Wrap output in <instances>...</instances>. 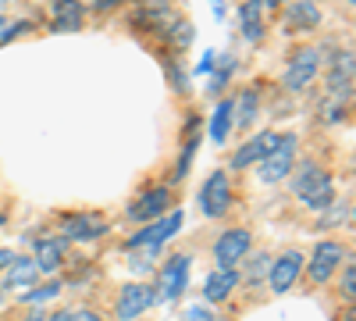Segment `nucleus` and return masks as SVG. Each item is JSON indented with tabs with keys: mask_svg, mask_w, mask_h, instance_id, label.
<instances>
[{
	"mask_svg": "<svg viewBox=\"0 0 356 321\" xmlns=\"http://www.w3.org/2000/svg\"><path fill=\"white\" fill-rule=\"evenodd\" d=\"M292 193L300 196L310 211H324V208H332L335 203V182H332V175L324 171L321 164H303L300 171L292 175Z\"/></svg>",
	"mask_w": 356,
	"mask_h": 321,
	"instance_id": "nucleus-1",
	"label": "nucleus"
},
{
	"mask_svg": "<svg viewBox=\"0 0 356 321\" xmlns=\"http://www.w3.org/2000/svg\"><path fill=\"white\" fill-rule=\"evenodd\" d=\"M189 253H175L168 265L161 268L157 275V285H154V304H171L186 293V282H189Z\"/></svg>",
	"mask_w": 356,
	"mask_h": 321,
	"instance_id": "nucleus-2",
	"label": "nucleus"
},
{
	"mask_svg": "<svg viewBox=\"0 0 356 321\" xmlns=\"http://www.w3.org/2000/svg\"><path fill=\"white\" fill-rule=\"evenodd\" d=\"M178 225H182V211L161 214V218H154V221H146L136 236L125 243V250H150V253H157V250L164 246V240H171L175 232H178Z\"/></svg>",
	"mask_w": 356,
	"mask_h": 321,
	"instance_id": "nucleus-3",
	"label": "nucleus"
},
{
	"mask_svg": "<svg viewBox=\"0 0 356 321\" xmlns=\"http://www.w3.org/2000/svg\"><path fill=\"white\" fill-rule=\"evenodd\" d=\"M292 161H296V136H282V143L267 154L264 161H257V179L264 186H278L289 179L292 171Z\"/></svg>",
	"mask_w": 356,
	"mask_h": 321,
	"instance_id": "nucleus-4",
	"label": "nucleus"
},
{
	"mask_svg": "<svg viewBox=\"0 0 356 321\" xmlns=\"http://www.w3.org/2000/svg\"><path fill=\"white\" fill-rule=\"evenodd\" d=\"M317 72H321V50L317 47H303V50H296L289 57L282 82H285V90L300 93V90H307V86L317 79Z\"/></svg>",
	"mask_w": 356,
	"mask_h": 321,
	"instance_id": "nucleus-5",
	"label": "nucleus"
},
{
	"mask_svg": "<svg viewBox=\"0 0 356 321\" xmlns=\"http://www.w3.org/2000/svg\"><path fill=\"white\" fill-rule=\"evenodd\" d=\"M107 236V218H100L97 211H79V214H65L61 221V240L68 243H93Z\"/></svg>",
	"mask_w": 356,
	"mask_h": 321,
	"instance_id": "nucleus-6",
	"label": "nucleus"
},
{
	"mask_svg": "<svg viewBox=\"0 0 356 321\" xmlns=\"http://www.w3.org/2000/svg\"><path fill=\"white\" fill-rule=\"evenodd\" d=\"M150 307H154V289L143 285V282L122 285V293H118V300H114L118 321H136V318H143Z\"/></svg>",
	"mask_w": 356,
	"mask_h": 321,
	"instance_id": "nucleus-7",
	"label": "nucleus"
},
{
	"mask_svg": "<svg viewBox=\"0 0 356 321\" xmlns=\"http://www.w3.org/2000/svg\"><path fill=\"white\" fill-rule=\"evenodd\" d=\"M342 265V243H335V240H321L317 246H314V253H310V260L303 265V272L310 275V282H328L332 275H335V268Z\"/></svg>",
	"mask_w": 356,
	"mask_h": 321,
	"instance_id": "nucleus-8",
	"label": "nucleus"
},
{
	"mask_svg": "<svg viewBox=\"0 0 356 321\" xmlns=\"http://www.w3.org/2000/svg\"><path fill=\"white\" fill-rule=\"evenodd\" d=\"M303 265H307V260H303L300 250H285L278 260H271V268H267V282H271L275 297H285L289 289L296 285V279H300Z\"/></svg>",
	"mask_w": 356,
	"mask_h": 321,
	"instance_id": "nucleus-9",
	"label": "nucleus"
},
{
	"mask_svg": "<svg viewBox=\"0 0 356 321\" xmlns=\"http://www.w3.org/2000/svg\"><path fill=\"white\" fill-rule=\"evenodd\" d=\"M232 203V186H228V175L225 171H214L211 179L200 186V211L207 218H221Z\"/></svg>",
	"mask_w": 356,
	"mask_h": 321,
	"instance_id": "nucleus-10",
	"label": "nucleus"
},
{
	"mask_svg": "<svg viewBox=\"0 0 356 321\" xmlns=\"http://www.w3.org/2000/svg\"><path fill=\"white\" fill-rule=\"evenodd\" d=\"M250 243H253V236H250L246 228H228V232H221L218 243H214L218 268H235V265H239V260L250 253Z\"/></svg>",
	"mask_w": 356,
	"mask_h": 321,
	"instance_id": "nucleus-11",
	"label": "nucleus"
},
{
	"mask_svg": "<svg viewBox=\"0 0 356 321\" xmlns=\"http://www.w3.org/2000/svg\"><path fill=\"white\" fill-rule=\"evenodd\" d=\"M278 143H282V132H257L250 143H243V147H239V154L232 157V168L239 171V168H250V164L264 161L267 154L278 147Z\"/></svg>",
	"mask_w": 356,
	"mask_h": 321,
	"instance_id": "nucleus-12",
	"label": "nucleus"
},
{
	"mask_svg": "<svg viewBox=\"0 0 356 321\" xmlns=\"http://www.w3.org/2000/svg\"><path fill=\"white\" fill-rule=\"evenodd\" d=\"M168 208H171V189H150V193H143L139 200H132L125 214H129L132 221H154V218H161Z\"/></svg>",
	"mask_w": 356,
	"mask_h": 321,
	"instance_id": "nucleus-13",
	"label": "nucleus"
},
{
	"mask_svg": "<svg viewBox=\"0 0 356 321\" xmlns=\"http://www.w3.org/2000/svg\"><path fill=\"white\" fill-rule=\"evenodd\" d=\"M235 285H239V272H235V268H218V272L207 275V282H203V297H207V304H221V300L232 297V289H235Z\"/></svg>",
	"mask_w": 356,
	"mask_h": 321,
	"instance_id": "nucleus-14",
	"label": "nucleus"
},
{
	"mask_svg": "<svg viewBox=\"0 0 356 321\" xmlns=\"http://www.w3.org/2000/svg\"><path fill=\"white\" fill-rule=\"evenodd\" d=\"M86 22L82 0H54V29L57 33H79Z\"/></svg>",
	"mask_w": 356,
	"mask_h": 321,
	"instance_id": "nucleus-15",
	"label": "nucleus"
},
{
	"mask_svg": "<svg viewBox=\"0 0 356 321\" xmlns=\"http://www.w3.org/2000/svg\"><path fill=\"white\" fill-rule=\"evenodd\" d=\"M317 22H321L317 0H296V4H289V11H285V29H289V33H300V29H314Z\"/></svg>",
	"mask_w": 356,
	"mask_h": 321,
	"instance_id": "nucleus-16",
	"label": "nucleus"
},
{
	"mask_svg": "<svg viewBox=\"0 0 356 321\" xmlns=\"http://www.w3.org/2000/svg\"><path fill=\"white\" fill-rule=\"evenodd\" d=\"M36 279H40L36 260H29V257H11L8 275H4V289H29V285H36Z\"/></svg>",
	"mask_w": 356,
	"mask_h": 321,
	"instance_id": "nucleus-17",
	"label": "nucleus"
},
{
	"mask_svg": "<svg viewBox=\"0 0 356 321\" xmlns=\"http://www.w3.org/2000/svg\"><path fill=\"white\" fill-rule=\"evenodd\" d=\"M61 260H65V240L47 236V240L36 243V268H40V275H54Z\"/></svg>",
	"mask_w": 356,
	"mask_h": 321,
	"instance_id": "nucleus-18",
	"label": "nucleus"
},
{
	"mask_svg": "<svg viewBox=\"0 0 356 321\" xmlns=\"http://www.w3.org/2000/svg\"><path fill=\"white\" fill-rule=\"evenodd\" d=\"M257 111H260V93L257 90H243L239 100L232 104V122L239 125V129H250L253 118H257Z\"/></svg>",
	"mask_w": 356,
	"mask_h": 321,
	"instance_id": "nucleus-19",
	"label": "nucleus"
},
{
	"mask_svg": "<svg viewBox=\"0 0 356 321\" xmlns=\"http://www.w3.org/2000/svg\"><path fill=\"white\" fill-rule=\"evenodd\" d=\"M260 0H246L243 11H239V22H243V36L246 43H260L264 40V22H260Z\"/></svg>",
	"mask_w": 356,
	"mask_h": 321,
	"instance_id": "nucleus-20",
	"label": "nucleus"
},
{
	"mask_svg": "<svg viewBox=\"0 0 356 321\" xmlns=\"http://www.w3.org/2000/svg\"><path fill=\"white\" fill-rule=\"evenodd\" d=\"M228 129H232V104L221 100V104L214 107V118H211V139H214V143H225V139H228Z\"/></svg>",
	"mask_w": 356,
	"mask_h": 321,
	"instance_id": "nucleus-21",
	"label": "nucleus"
},
{
	"mask_svg": "<svg viewBox=\"0 0 356 321\" xmlns=\"http://www.w3.org/2000/svg\"><path fill=\"white\" fill-rule=\"evenodd\" d=\"M57 293H61V282H47V285H29L22 300H25V304H36V307H40V304H47V300H50V297H57Z\"/></svg>",
	"mask_w": 356,
	"mask_h": 321,
	"instance_id": "nucleus-22",
	"label": "nucleus"
},
{
	"mask_svg": "<svg viewBox=\"0 0 356 321\" xmlns=\"http://www.w3.org/2000/svg\"><path fill=\"white\" fill-rule=\"evenodd\" d=\"M196 118H189V132H186V147H182V161H178V175H186L189 171V161L196 154Z\"/></svg>",
	"mask_w": 356,
	"mask_h": 321,
	"instance_id": "nucleus-23",
	"label": "nucleus"
},
{
	"mask_svg": "<svg viewBox=\"0 0 356 321\" xmlns=\"http://www.w3.org/2000/svg\"><path fill=\"white\" fill-rule=\"evenodd\" d=\"M267 268H271V257H267V253H257V257L250 260L246 279H250V282H260V279H267Z\"/></svg>",
	"mask_w": 356,
	"mask_h": 321,
	"instance_id": "nucleus-24",
	"label": "nucleus"
},
{
	"mask_svg": "<svg viewBox=\"0 0 356 321\" xmlns=\"http://www.w3.org/2000/svg\"><path fill=\"white\" fill-rule=\"evenodd\" d=\"M150 260H154L150 250H129V265H132L136 275H146V272H150Z\"/></svg>",
	"mask_w": 356,
	"mask_h": 321,
	"instance_id": "nucleus-25",
	"label": "nucleus"
},
{
	"mask_svg": "<svg viewBox=\"0 0 356 321\" xmlns=\"http://www.w3.org/2000/svg\"><path fill=\"white\" fill-rule=\"evenodd\" d=\"M342 297H346V300L356 297V268H353V260H349L346 272H342Z\"/></svg>",
	"mask_w": 356,
	"mask_h": 321,
	"instance_id": "nucleus-26",
	"label": "nucleus"
},
{
	"mask_svg": "<svg viewBox=\"0 0 356 321\" xmlns=\"http://www.w3.org/2000/svg\"><path fill=\"white\" fill-rule=\"evenodd\" d=\"M68 321H100V314L86 311V307H75V311H68Z\"/></svg>",
	"mask_w": 356,
	"mask_h": 321,
	"instance_id": "nucleus-27",
	"label": "nucleus"
},
{
	"mask_svg": "<svg viewBox=\"0 0 356 321\" xmlns=\"http://www.w3.org/2000/svg\"><path fill=\"white\" fill-rule=\"evenodd\" d=\"M186 321H214V314L207 311V307H189L186 311Z\"/></svg>",
	"mask_w": 356,
	"mask_h": 321,
	"instance_id": "nucleus-28",
	"label": "nucleus"
},
{
	"mask_svg": "<svg viewBox=\"0 0 356 321\" xmlns=\"http://www.w3.org/2000/svg\"><path fill=\"white\" fill-rule=\"evenodd\" d=\"M118 4H122V0H97L93 11H107V8H118Z\"/></svg>",
	"mask_w": 356,
	"mask_h": 321,
	"instance_id": "nucleus-29",
	"label": "nucleus"
},
{
	"mask_svg": "<svg viewBox=\"0 0 356 321\" xmlns=\"http://www.w3.org/2000/svg\"><path fill=\"white\" fill-rule=\"evenodd\" d=\"M211 65H214V54H203V61H200V72H211Z\"/></svg>",
	"mask_w": 356,
	"mask_h": 321,
	"instance_id": "nucleus-30",
	"label": "nucleus"
},
{
	"mask_svg": "<svg viewBox=\"0 0 356 321\" xmlns=\"http://www.w3.org/2000/svg\"><path fill=\"white\" fill-rule=\"evenodd\" d=\"M11 257H15L11 250H0V268H8V265H11Z\"/></svg>",
	"mask_w": 356,
	"mask_h": 321,
	"instance_id": "nucleus-31",
	"label": "nucleus"
},
{
	"mask_svg": "<svg viewBox=\"0 0 356 321\" xmlns=\"http://www.w3.org/2000/svg\"><path fill=\"white\" fill-rule=\"evenodd\" d=\"M25 321H47V314H43V311H29Z\"/></svg>",
	"mask_w": 356,
	"mask_h": 321,
	"instance_id": "nucleus-32",
	"label": "nucleus"
},
{
	"mask_svg": "<svg viewBox=\"0 0 356 321\" xmlns=\"http://www.w3.org/2000/svg\"><path fill=\"white\" fill-rule=\"evenodd\" d=\"M260 4H267V8H285V0H260Z\"/></svg>",
	"mask_w": 356,
	"mask_h": 321,
	"instance_id": "nucleus-33",
	"label": "nucleus"
},
{
	"mask_svg": "<svg viewBox=\"0 0 356 321\" xmlns=\"http://www.w3.org/2000/svg\"><path fill=\"white\" fill-rule=\"evenodd\" d=\"M50 321H68V311H57V314H54Z\"/></svg>",
	"mask_w": 356,
	"mask_h": 321,
	"instance_id": "nucleus-34",
	"label": "nucleus"
},
{
	"mask_svg": "<svg viewBox=\"0 0 356 321\" xmlns=\"http://www.w3.org/2000/svg\"><path fill=\"white\" fill-rule=\"evenodd\" d=\"M4 221H8V218H4V211H0V228H4Z\"/></svg>",
	"mask_w": 356,
	"mask_h": 321,
	"instance_id": "nucleus-35",
	"label": "nucleus"
},
{
	"mask_svg": "<svg viewBox=\"0 0 356 321\" xmlns=\"http://www.w3.org/2000/svg\"><path fill=\"white\" fill-rule=\"evenodd\" d=\"M346 4H349V8H353V4H356V0H346Z\"/></svg>",
	"mask_w": 356,
	"mask_h": 321,
	"instance_id": "nucleus-36",
	"label": "nucleus"
},
{
	"mask_svg": "<svg viewBox=\"0 0 356 321\" xmlns=\"http://www.w3.org/2000/svg\"><path fill=\"white\" fill-rule=\"evenodd\" d=\"M0 29H4V18H0Z\"/></svg>",
	"mask_w": 356,
	"mask_h": 321,
	"instance_id": "nucleus-37",
	"label": "nucleus"
}]
</instances>
